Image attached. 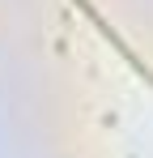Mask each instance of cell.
Masks as SVG:
<instances>
[]
</instances>
